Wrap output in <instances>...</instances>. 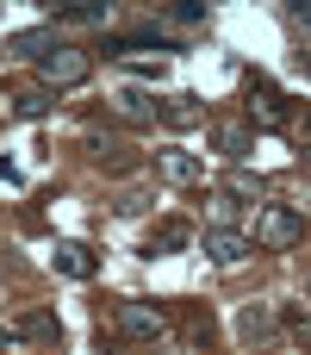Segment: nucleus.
I'll return each instance as SVG.
<instances>
[{
  "label": "nucleus",
  "mask_w": 311,
  "mask_h": 355,
  "mask_svg": "<svg viewBox=\"0 0 311 355\" xmlns=\"http://www.w3.org/2000/svg\"><path fill=\"white\" fill-rule=\"evenodd\" d=\"M287 106H293L287 94H274L262 75H249V131H287V125H293Z\"/></svg>",
  "instance_id": "f257e3e1"
},
{
  "label": "nucleus",
  "mask_w": 311,
  "mask_h": 355,
  "mask_svg": "<svg viewBox=\"0 0 311 355\" xmlns=\"http://www.w3.org/2000/svg\"><path fill=\"white\" fill-rule=\"evenodd\" d=\"M131 50H156V56H175L181 37L168 25H131V31H112L106 37V56H131Z\"/></svg>",
  "instance_id": "f03ea898"
},
{
  "label": "nucleus",
  "mask_w": 311,
  "mask_h": 355,
  "mask_svg": "<svg viewBox=\"0 0 311 355\" xmlns=\"http://www.w3.org/2000/svg\"><path fill=\"white\" fill-rule=\"evenodd\" d=\"M112 324H118V337H131V343H156L162 337V312L150 306V300H118V312H112Z\"/></svg>",
  "instance_id": "7ed1b4c3"
},
{
  "label": "nucleus",
  "mask_w": 311,
  "mask_h": 355,
  "mask_svg": "<svg viewBox=\"0 0 311 355\" xmlns=\"http://www.w3.org/2000/svg\"><path fill=\"white\" fill-rule=\"evenodd\" d=\"M87 69H94V56L75 50V44H56V50L37 62V75H44L50 87H75V81H87Z\"/></svg>",
  "instance_id": "20e7f679"
},
{
  "label": "nucleus",
  "mask_w": 311,
  "mask_h": 355,
  "mask_svg": "<svg viewBox=\"0 0 311 355\" xmlns=\"http://www.w3.org/2000/svg\"><path fill=\"white\" fill-rule=\"evenodd\" d=\"M256 237H262L268 250H293V243L305 237V218H299V212H287V206H268V212H262V231H256Z\"/></svg>",
  "instance_id": "39448f33"
},
{
  "label": "nucleus",
  "mask_w": 311,
  "mask_h": 355,
  "mask_svg": "<svg viewBox=\"0 0 311 355\" xmlns=\"http://www.w3.org/2000/svg\"><path fill=\"white\" fill-rule=\"evenodd\" d=\"M156 168H162V181H175V187H193V181H206V162H199V156H187L181 144L156 150Z\"/></svg>",
  "instance_id": "423d86ee"
},
{
  "label": "nucleus",
  "mask_w": 311,
  "mask_h": 355,
  "mask_svg": "<svg viewBox=\"0 0 311 355\" xmlns=\"http://www.w3.org/2000/svg\"><path fill=\"white\" fill-rule=\"evenodd\" d=\"M206 256L231 268V262H243V256H256V243H249L243 231H231V225H212V231H206Z\"/></svg>",
  "instance_id": "0eeeda50"
},
{
  "label": "nucleus",
  "mask_w": 311,
  "mask_h": 355,
  "mask_svg": "<svg viewBox=\"0 0 311 355\" xmlns=\"http://www.w3.org/2000/svg\"><path fill=\"white\" fill-rule=\"evenodd\" d=\"M112 106H118V119H125V125H150V119L162 112V100H156L150 87H118V94H112Z\"/></svg>",
  "instance_id": "6e6552de"
},
{
  "label": "nucleus",
  "mask_w": 311,
  "mask_h": 355,
  "mask_svg": "<svg viewBox=\"0 0 311 355\" xmlns=\"http://www.w3.org/2000/svg\"><path fill=\"white\" fill-rule=\"evenodd\" d=\"M156 119H162V125H168V131H199V125H206V106H199V100H193V94H168V100H162V112H156Z\"/></svg>",
  "instance_id": "1a4fd4ad"
},
{
  "label": "nucleus",
  "mask_w": 311,
  "mask_h": 355,
  "mask_svg": "<svg viewBox=\"0 0 311 355\" xmlns=\"http://www.w3.org/2000/svg\"><path fill=\"white\" fill-rule=\"evenodd\" d=\"M274 331H281V312H274V306H256V300H249V306L237 312V337H243V343H268Z\"/></svg>",
  "instance_id": "9d476101"
},
{
  "label": "nucleus",
  "mask_w": 311,
  "mask_h": 355,
  "mask_svg": "<svg viewBox=\"0 0 311 355\" xmlns=\"http://www.w3.org/2000/svg\"><path fill=\"white\" fill-rule=\"evenodd\" d=\"M6 50H12V56H37V62H44V56L56 50V31H50V25H31V31H12V37H6Z\"/></svg>",
  "instance_id": "9b49d317"
},
{
  "label": "nucleus",
  "mask_w": 311,
  "mask_h": 355,
  "mask_svg": "<svg viewBox=\"0 0 311 355\" xmlns=\"http://www.w3.org/2000/svg\"><path fill=\"white\" fill-rule=\"evenodd\" d=\"M212 144H218V156H224V162H243V156L256 150V131H249V125H218V131H212Z\"/></svg>",
  "instance_id": "f8f14e48"
},
{
  "label": "nucleus",
  "mask_w": 311,
  "mask_h": 355,
  "mask_svg": "<svg viewBox=\"0 0 311 355\" xmlns=\"http://www.w3.org/2000/svg\"><path fill=\"white\" fill-rule=\"evenodd\" d=\"M56 268H62L69 281H94V256H87L81 243H56Z\"/></svg>",
  "instance_id": "ddd939ff"
},
{
  "label": "nucleus",
  "mask_w": 311,
  "mask_h": 355,
  "mask_svg": "<svg viewBox=\"0 0 311 355\" xmlns=\"http://www.w3.org/2000/svg\"><path fill=\"white\" fill-rule=\"evenodd\" d=\"M187 243H193V231H187L181 218H168V225L150 237V256H175V250H187Z\"/></svg>",
  "instance_id": "4468645a"
},
{
  "label": "nucleus",
  "mask_w": 311,
  "mask_h": 355,
  "mask_svg": "<svg viewBox=\"0 0 311 355\" xmlns=\"http://www.w3.org/2000/svg\"><path fill=\"white\" fill-rule=\"evenodd\" d=\"M12 337H31V343H62V324L50 318V312H31V318H19V331Z\"/></svg>",
  "instance_id": "2eb2a0df"
},
{
  "label": "nucleus",
  "mask_w": 311,
  "mask_h": 355,
  "mask_svg": "<svg viewBox=\"0 0 311 355\" xmlns=\"http://www.w3.org/2000/svg\"><path fill=\"white\" fill-rule=\"evenodd\" d=\"M81 144H87L94 162H125V137H112V131H87Z\"/></svg>",
  "instance_id": "dca6fc26"
},
{
  "label": "nucleus",
  "mask_w": 311,
  "mask_h": 355,
  "mask_svg": "<svg viewBox=\"0 0 311 355\" xmlns=\"http://www.w3.org/2000/svg\"><path fill=\"white\" fill-rule=\"evenodd\" d=\"M12 106H19L25 119H44L56 100H50V87H19V94H12Z\"/></svg>",
  "instance_id": "f3484780"
},
{
  "label": "nucleus",
  "mask_w": 311,
  "mask_h": 355,
  "mask_svg": "<svg viewBox=\"0 0 311 355\" xmlns=\"http://www.w3.org/2000/svg\"><path fill=\"white\" fill-rule=\"evenodd\" d=\"M56 12H69V19H81V25H106V0H69V6H56Z\"/></svg>",
  "instance_id": "a211bd4d"
},
{
  "label": "nucleus",
  "mask_w": 311,
  "mask_h": 355,
  "mask_svg": "<svg viewBox=\"0 0 311 355\" xmlns=\"http://www.w3.org/2000/svg\"><path fill=\"white\" fill-rule=\"evenodd\" d=\"M256 193H262V181H256V175H243V168L224 181V200H237V206H243V200H256Z\"/></svg>",
  "instance_id": "6ab92c4d"
},
{
  "label": "nucleus",
  "mask_w": 311,
  "mask_h": 355,
  "mask_svg": "<svg viewBox=\"0 0 311 355\" xmlns=\"http://www.w3.org/2000/svg\"><path fill=\"white\" fill-rule=\"evenodd\" d=\"M168 19H175V25H199V19H206V0H175Z\"/></svg>",
  "instance_id": "aec40b11"
},
{
  "label": "nucleus",
  "mask_w": 311,
  "mask_h": 355,
  "mask_svg": "<svg viewBox=\"0 0 311 355\" xmlns=\"http://www.w3.org/2000/svg\"><path fill=\"white\" fill-rule=\"evenodd\" d=\"M287 137L299 144V156L311 162V106H305V119H293V125H287Z\"/></svg>",
  "instance_id": "412c9836"
},
{
  "label": "nucleus",
  "mask_w": 311,
  "mask_h": 355,
  "mask_svg": "<svg viewBox=\"0 0 311 355\" xmlns=\"http://www.w3.org/2000/svg\"><path fill=\"white\" fill-rule=\"evenodd\" d=\"M187 337H193L199 349H212V337H218V331H212V318H193V324H187Z\"/></svg>",
  "instance_id": "4be33fe9"
},
{
  "label": "nucleus",
  "mask_w": 311,
  "mask_h": 355,
  "mask_svg": "<svg viewBox=\"0 0 311 355\" xmlns=\"http://www.w3.org/2000/svg\"><path fill=\"white\" fill-rule=\"evenodd\" d=\"M231 218H237V200L218 193V200H212V225H231Z\"/></svg>",
  "instance_id": "5701e85b"
},
{
  "label": "nucleus",
  "mask_w": 311,
  "mask_h": 355,
  "mask_svg": "<svg viewBox=\"0 0 311 355\" xmlns=\"http://www.w3.org/2000/svg\"><path fill=\"white\" fill-rule=\"evenodd\" d=\"M287 19H293L299 31H311V6H305V0H293V12H287Z\"/></svg>",
  "instance_id": "b1692460"
},
{
  "label": "nucleus",
  "mask_w": 311,
  "mask_h": 355,
  "mask_svg": "<svg viewBox=\"0 0 311 355\" xmlns=\"http://www.w3.org/2000/svg\"><path fill=\"white\" fill-rule=\"evenodd\" d=\"M305 293H311V281H305Z\"/></svg>",
  "instance_id": "393cba45"
}]
</instances>
